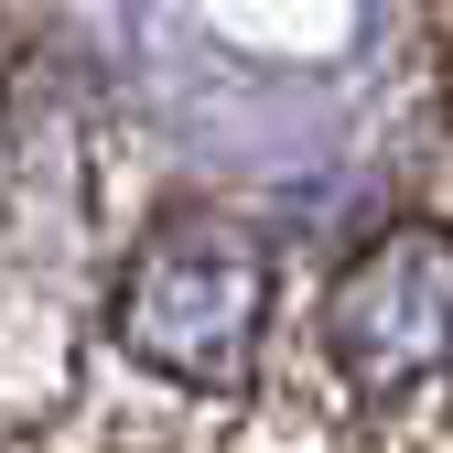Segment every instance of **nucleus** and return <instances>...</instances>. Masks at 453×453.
<instances>
[{"label":"nucleus","mask_w":453,"mask_h":453,"mask_svg":"<svg viewBox=\"0 0 453 453\" xmlns=\"http://www.w3.org/2000/svg\"><path fill=\"white\" fill-rule=\"evenodd\" d=\"M259 313H270V249L226 216L162 226L141 249V270L119 280V346L162 378H195V388H249Z\"/></svg>","instance_id":"f257e3e1"},{"label":"nucleus","mask_w":453,"mask_h":453,"mask_svg":"<svg viewBox=\"0 0 453 453\" xmlns=\"http://www.w3.org/2000/svg\"><path fill=\"white\" fill-rule=\"evenodd\" d=\"M334 367H346L357 400H421V388L453 367V238L432 216H400L334 270Z\"/></svg>","instance_id":"f03ea898"}]
</instances>
